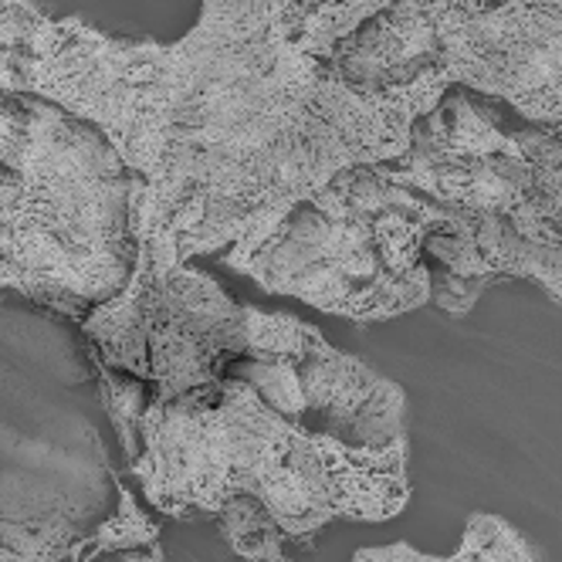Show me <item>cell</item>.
Returning a JSON list of instances; mask_svg holds the SVG:
<instances>
[{
    "label": "cell",
    "mask_w": 562,
    "mask_h": 562,
    "mask_svg": "<svg viewBox=\"0 0 562 562\" xmlns=\"http://www.w3.org/2000/svg\"><path fill=\"white\" fill-rule=\"evenodd\" d=\"M430 274V302L448 315H468L477 295L498 278H529L562 305V245L532 240L508 221L454 214L424 240Z\"/></svg>",
    "instance_id": "obj_7"
},
{
    "label": "cell",
    "mask_w": 562,
    "mask_h": 562,
    "mask_svg": "<svg viewBox=\"0 0 562 562\" xmlns=\"http://www.w3.org/2000/svg\"><path fill=\"white\" fill-rule=\"evenodd\" d=\"M430 65L451 89L512 105L526 126H562V0H505L468 11L427 0Z\"/></svg>",
    "instance_id": "obj_6"
},
{
    "label": "cell",
    "mask_w": 562,
    "mask_h": 562,
    "mask_svg": "<svg viewBox=\"0 0 562 562\" xmlns=\"http://www.w3.org/2000/svg\"><path fill=\"white\" fill-rule=\"evenodd\" d=\"M352 562H539V549L512 521L477 512L468 518L464 539L451 555H427L407 542L359 549Z\"/></svg>",
    "instance_id": "obj_8"
},
{
    "label": "cell",
    "mask_w": 562,
    "mask_h": 562,
    "mask_svg": "<svg viewBox=\"0 0 562 562\" xmlns=\"http://www.w3.org/2000/svg\"><path fill=\"white\" fill-rule=\"evenodd\" d=\"M89 386L78 326L0 295V562H167Z\"/></svg>",
    "instance_id": "obj_3"
},
{
    "label": "cell",
    "mask_w": 562,
    "mask_h": 562,
    "mask_svg": "<svg viewBox=\"0 0 562 562\" xmlns=\"http://www.w3.org/2000/svg\"><path fill=\"white\" fill-rule=\"evenodd\" d=\"M495 4H505V0H461V8H468V11H488Z\"/></svg>",
    "instance_id": "obj_9"
},
{
    "label": "cell",
    "mask_w": 562,
    "mask_h": 562,
    "mask_svg": "<svg viewBox=\"0 0 562 562\" xmlns=\"http://www.w3.org/2000/svg\"><path fill=\"white\" fill-rule=\"evenodd\" d=\"M329 0H200L177 42L115 37L34 0H0V92L95 126L139 183V234L180 261L258 240L352 167L396 164L440 71L359 92L312 42Z\"/></svg>",
    "instance_id": "obj_1"
},
{
    "label": "cell",
    "mask_w": 562,
    "mask_h": 562,
    "mask_svg": "<svg viewBox=\"0 0 562 562\" xmlns=\"http://www.w3.org/2000/svg\"><path fill=\"white\" fill-rule=\"evenodd\" d=\"M407 396L289 312L190 383L143 404L123 461L170 518L251 508L295 542L339 518L386 521L411 502Z\"/></svg>",
    "instance_id": "obj_2"
},
{
    "label": "cell",
    "mask_w": 562,
    "mask_h": 562,
    "mask_svg": "<svg viewBox=\"0 0 562 562\" xmlns=\"http://www.w3.org/2000/svg\"><path fill=\"white\" fill-rule=\"evenodd\" d=\"M448 224L434 200L352 167L281 214L224 261L271 295L352 323H383L430 302L424 240Z\"/></svg>",
    "instance_id": "obj_5"
},
{
    "label": "cell",
    "mask_w": 562,
    "mask_h": 562,
    "mask_svg": "<svg viewBox=\"0 0 562 562\" xmlns=\"http://www.w3.org/2000/svg\"><path fill=\"white\" fill-rule=\"evenodd\" d=\"M136 200V177L95 126L0 92V295L86 323L133 274Z\"/></svg>",
    "instance_id": "obj_4"
}]
</instances>
